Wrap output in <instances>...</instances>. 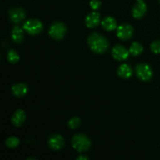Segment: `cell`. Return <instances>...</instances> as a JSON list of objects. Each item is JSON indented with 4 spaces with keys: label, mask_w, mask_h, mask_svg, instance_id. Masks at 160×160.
Wrapping results in <instances>:
<instances>
[{
    "label": "cell",
    "mask_w": 160,
    "mask_h": 160,
    "mask_svg": "<svg viewBox=\"0 0 160 160\" xmlns=\"http://www.w3.org/2000/svg\"><path fill=\"white\" fill-rule=\"evenodd\" d=\"M88 44L93 52L96 53H104L109 48V42L107 39L99 34L94 33L88 38Z\"/></svg>",
    "instance_id": "1"
},
{
    "label": "cell",
    "mask_w": 160,
    "mask_h": 160,
    "mask_svg": "<svg viewBox=\"0 0 160 160\" xmlns=\"http://www.w3.org/2000/svg\"><path fill=\"white\" fill-rule=\"evenodd\" d=\"M72 145L73 148L78 152H85L89 149L91 146V141L84 134H76L72 138Z\"/></svg>",
    "instance_id": "2"
},
{
    "label": "cell",
    "mask_w": 160,
    "mask_h": 160,
    "mask_svg": "<svg viewBox=\"0 0 160 160\" xmlns=\"http://www.w3.org/2000/svg\"><path fill=\"white\" fill-rule=\"evenodd\" d=\"M23 30L31 35H35L42 32L43 29V25L42 22L36 19H31L26 21L23 24Z\"/></svg>",
    "instance_id": "3"
},
{
    "label": "cell",
    "mask_w": 160,
    "mask_h": 160,
    "mask_svg": "<svg viewBox=\"0 0 160 160\" xmlns=\"http://www.w3.org/2000/svg\"><path fill=\"white\" fill-rule=\"evenodd\" d=\"M136 74L142 81H148L152 78V70L149 65L146 63H141L136 66Z\"/></svg>",
    "instance_id": "4"
},
{
    "label": "cell",
    "mask_w": 160,
    "mask_h": 160,
    "mask_svg": "<svg viewBox=\"0 0 160 160\" xmlns=\"http://www.w3.org/2000/svg\"><path fill=\"white\" fill-rule=\"evenodd\" d=\"M66 32H67L66 26L63 23H61V22H57V23H53L50 27L49 31H48L49 35L52 38L56 39V40H60V39L63 38Z\"/></svg>",
    "instance_id": "5"
},
{
    "label": "cell",
    "mask_w": 160,
    "mask_h": 160,
    "mask_svg": "<svg viewBox=\"0 0 160 160\" xmlns=\"http://www.w3.org/2000/svg\"><path fill=\"white\" fill-rule=\"evenodd\" d=\"M134 34V28L131 25L123 24L117 28V37L121 40H128Z\"/></svg>",
    "instance_id": "6"
},
{
    "label": "cell",
    "mask_w": 160,
    "mask_h": 160,
    "mask_svg": "<svg viewBox=\"0 0 160 160\" xmlns=\"http://www.w3.org/2000/svg\"><path fill=\"white\" fill-rule=\"evenodd\" d=\"M9 17L11 21L15 23H20L25 18V11L23 8L17 7L9 10Z\"/></svg>",
    "instance_id": "7"
},
{
    "label": "cell",
    "mask_w": 160,
    "mask_h": 160,
    "mask_svg": "<svg viewBox=\"0 0 160 160\" xmlns=\"http://www.w3.org/2000/svg\"><path fill=\"white\" fill-rule=\"evenodd\" d=\"M112 56L115 59L119 61L125 60L129 56V52L122 45H116L112 49Z\"/></svg>",
    "instance_id": "8"
},
{
    "label": "cell",
    "mask_w": 160,
    "mask_h": 160,
    "mask_svg": "<svg viewBox=\"0 0 160 160\" xmlns=\"http://www.w3.org/2000/svg\"><path fill=\"white\" fill-rule=\"evenodd\" d=\"M48 145L53 150H59L64 146V139L60 134H53L48 140Z\"/></svg>",
    "instance_id": "9"
},
{
    "label": "cell",
    "mask_w": 160,
    "mask_h": 160,
    "mask_svg": "<svg viewBox=\"0 0 160 160\" xmlns=\"http://www.w3.org/2000/svg\"><path fill=\"white\" fill-rule=\"evenodd\" d=\"M147 11V6L142 1H138V2L133 7L132 14L135 19H141L145 16Z\"/></svg>",
    "instance_id": "10"
},
{
    "label": "cell",
    "mask_w": 160,
    "mask_h": 160,
    "mask_svg": "<svg viewBox=\"0 0 160 160\" xmlns=\"http://www.w3.org/2000/svg\"><path fill=\"white\" fill-rule=\"evenodd\" d=\"M100 13L98 12H93L87 16L85 19V24L88 28H94L99 24Z\"/></svg>",
    "instance_id": "11"
},
{
    "label": "cell",
    "mask_w": 160,
    "mask_h": 160,
    "mask_svg": "<svg viewBox=\"0 0 160 160\" xmlns=\"http://www.w3.org/2000/svg\"><path fill=\"white\" fill-rule=\"evenodd\" d=\"M25 119H26V114L23 109H18L14 112L13 116L12 117V124L17 127H20L24 123Z\"/></svg>",
    "instance_id": "12"
},
{
    "label": "cell",
    "mask_w": 160,
    "mask_h": 160,
    "mask_svg": "<svg viewBox=\"0 0 160 160\" xmlns=\"http://www.w3.org/2000/svg\"><path fill=\"white\" fill-rule=\"evenodd\" d=\"M12 92L15 96L22 97L26 95L28 92V87L27 84L23 83H20V84H16L12 85Z\"/></svg>",
    "instance_id": "13"
},
{
    "label": "cell",
    "mask_w": 160,
    "mask_h": 160,
    "mask_svg": "<svg viewBox=\"0 0 160 160\" xmlns=\"http://www.w3.org/2000/svg\"><path fill=\"white\" fill-rule=\"evenodd\" d=\"M117 73L120 78H123V79H128L132 76L133 71L131 67L128 64H123L118 68Z\"/></svg>",
    "instance_id": "14"
},
{
    "label": "cell",
    "mask_w": 160,
    "mask_h": 160,
    "mask_svg": "<svg viewBox=\"0 0 160 160\" xmlns=\"http://www.w3.org/2000/svg\"><path fill=\"white\" fill-rule=\"evenodd\" d=\"M102 26L104 28L106 31H113L117 28V21H116L115 19H113L112 17H106L104 20L102 21Z\"/></svg>",
    "instance_id": "15"
},
{
    "label": "cell",
    "mask_w": 160,
    "mask_h": 160,
    "mask_svg": "<svg viewBox=\"0 0 160 160\" xmlns=\"http://www.w3.org/2000/svg\"><path fill=\"white\" fill-rule=\"evenodd\" d=\"M12 38L16 43H21L23 40V31L20 27H14L12 31Z\"/></svg>",
    "instance_id": "16"
},
{
    "label": "cell",
    "mask_w": 160,
    "mask_h": 160,
    "mask_svg": "<svg viewBox=\"0 0 160 160\" xmlns=\"http://www.w3.org/2000/svg\"><path fill=\"white\" fill-rule=\"evenodd\" d=\"M142 52H143V47L138 42H134L129 49L130 54L132 55L133 56H138Z\"/></svg>",
    "instance_id": "17"
},
{
    "label": "cell",
    "mask_w": 160,
    "mask_h": 160,
    "mask_svg": "<svg viewBox=\"0 0 160 160\" xmlns=\"http://www.w3.org/2000/svg\"><path fill=\"white\" fill-rule=\"evenodd\" d=\"M7 59L11 63H16L20 59V56H18L17 52L14 50H9L7 54Z\"/></svg>",
    "instance_id": "18"
},
{
    "label": "cell",
    "mask_w": 160,
    "mask_h": 160,
    "mask_svg": "<svg viewBox=\"0 0 160 160\" xmlns=\"http://www.w3.org/2000/svg\"><path fill=\"white\" fill-rule=\"evenodd\" d=\"M19 143H20V140L16 137H10L6 141V145L9 148H16L18 146Z\"/></svg>",
    "instance_id": "19"
},
{
    "label": "cell",
    "mask_w": 160,
    "mask_h": 160,
    "mask_svg": "<svg viewBox=\"0 0 160 160\" xmlns=\"http://www.w3.org/2000/svg\"><path fill=\"white\" fill-rule=\"evenodd\" d=\"M81 119L78 117H74L70 120L68 123V126L70 129H75V128H78L81 124Z\"/></svg>",
    "instance_id": "20"
},
{
    "label": "cell",
    "mask_w": 160,
    "mask_h": 160,
    "mask_svg": "<svg viewBox=\"0 0 160 160\" xmlns=\"http://www.w3.org/2000/svg\"><path fill=\"white\" fill-rule=\"evenodd\" d=\"M151 50L156 54L160 53V40L155 41L151 45Z\"/></svg>",
    "instance_id": "21"
},
{
    "label": "cell",
    "mask_w": 160,
    "mask_h": 160,
    "mask_svg": "<svg viewBox=\"0 0 160 160\" xmlns=\"http://www.w3.org/2000/svg\"><path fill=\"white\" fill-rule=\"evenodd\" d=\"M90 6L92 9L96 10V9H98L101 6V2L99 0H92L90 2Z\"/></svg>",
    "instance_id": "22"
},
{
    "label": "cell",
    "mask_w": 160,
    "mask_h": 160,
    "mask_svg": "<svg viewBox=\"0 0 160 160\" xmlns=\"http://www.w3.org/2000/svg\"><path fill=\"white\" fill-rule=\"evenodd\" d=\"M77 159L78 160H88L89 159V157H88V156H78V158H77Z\"/></svg>",
    "instance_id": "23"
},
{
    "label": "cell",
    "mask_w": 160,
    "mask_h": 160,
    "mask_svg": "<svg viewBox=\"0 0 160 160\" xmlns=\"http://www.w3.org/2000/svg\"><path fill=\"white\" fill-rule=\"evenodd\" d=\"M137 1H142V0H137Z\"/></svg>",
    "instance_id": "24"
},
{
    "label": "cell",
    "mask_w": 160,
    "mask_h": 160,
    "mask_svg": "<svg viewBox=\"0 0 160 160\" xmlns=\"http://www.w3.org/2000/svg\"><path fill=\"white\" fill-rule=\"evenodd\" d=\"M159 1H160V0H159Z\"/></svg>",
    "instance_id": "25"
}]
</instances>
